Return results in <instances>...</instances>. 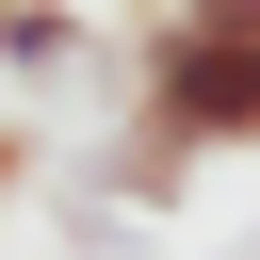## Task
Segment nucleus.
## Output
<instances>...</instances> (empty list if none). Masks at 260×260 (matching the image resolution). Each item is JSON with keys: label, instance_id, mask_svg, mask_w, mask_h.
Returning <instances> with one entry per match:
<instances>
[{"label": "nucleus", "instance_id": "obj_1", "mask_svg": "<svg viewBox=\"0 0 260 260\" xmlns=\"http://www.w3.org/2000/svg\"><path fill=\"white\" fill-rule=\"evenodd\" d=\"M130 130H162L179 162H195V146H260V32L162 0V32L130 49Z\"/></svg>", "mask_w": 260, "mask_h": 260}, {"label": "nucleus", "instance_id": "obj_2", "mask_svg": "<svg viewBox=\"0 0 260 260\" xmlns=\"http://www.w3.org/2000/svg\"><path fill=\"white\" fill-rule=\"evenodd\" d=\"M0 65H16V81L81 65V16H65V0H0Z\"/></svg>", "mask_w": 260, "mask_h": 260}, {"label": "nucleus", "instance_id": "obj_3", "mask_svg": "<svg viewBox=\"0 0 260 260\" xmlns=\"http://www.w3.org/2000/svg\"><path fill=\"white\" fill-rule=\"evenodd\" d=\"M16 179H32V146H16V114H0V195H16Z\"/></svg>", "mask_w": 260, "mask_h": 260}]
</instances>
